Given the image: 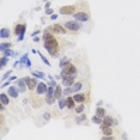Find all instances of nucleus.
Returning <instances> with one entry per match:
<instances>
[{
	"label": "nucleus",
	"mask_w": 140,
	"mask_h": 140,
	"mask_svg": "<svg viewBox=\"0 0 140 140\" xmlns=\"http://www.w3.org/2000/svg\"><path fill=\"white\" fill-rule=\"evenodd\" d=\"M62 95H64V91L61 90V86L58 85L56 87H55V92H54V96H55V98H56V99H60Z\"/></svg>",
	"instance_id": "17"
},
{
	"label": "nucleus",
	"mask_w": 140,
	"mask_h": 140,
	"mask_svg": "<svg viewBox=\"0 0 140 140\" xmlns=\"http://www.w3.org/2000/svg\"><path fill=\"white\" fill-rule=\"evenodd\" d=\"M81 87H83V83H80V81H78V83H74V84H73V90H74V92H78Z\"/></svg>",
	"instance_id": "23"
},
{
	"label": "nucleus",
	"mask_w": 140,
	"mask_h": 140,
	"mask_svg": "<svg viewBox=\"0 0 140 140\" xmlns=\"http://www.w3.org/2000/svg\"><path fill=\"white\" fill-rule=\"evenodd\" d=\"M102 132L104 135H111L113 134V129L110 128V127H104V128H102Z\"/></svg>",
	"instance_id": "24"
},
{
	"label": "nucleus",
	"mask_w": 140,
	"mask_h": 140,
	"mask_svg": "<svg viewBox=\"0 0 140 140\" xmlns=\"http://www.w3.org/2000/svg\"><path fill=\"white\" fill-rule=\"evenodd\" d=\"M10 35H11V31L10 29H7V28H3L0 30V37L1 38H9Z\"/></svg>",
	"instance_id": "15"
},
{
	"label": "nucleus",
	"mask_w": 140,
	"mask_h": 140,
	"mask_svg": "<svg viewBox=\"0 0 140 140\" xmlns=\"http://www.w3.org/2000/svg\"><path fill=\"white\" fill-rule=\"evenodd\" d=\"M31 74L34 75V77L38 78V79H44V78H46L44 73H43V72H41V71H34V72H31Z\"/></svg>",
	"instance_id": "19"
},
{
	"label": "nucleus",
	"mask_w": 140,
	"mask_h": 140,
	"mask_svg": "<svg viewBox=\"0 0 140 140\" xmlns=\"http://www.w3.org/2000/svg\"><path fill=\"white\" fill-rule=\"evenodd\" d=\"M46 13L47 15H53V10L52 9H46Z\"/></svg>",
	"instance_id": "38"
},
{
	"label": "nucleus",
	"mask_w": 140,
	"mask_h": 140,
	"mask_svg": "<svg viewBox=\"0 0 140 140\" xmlns=\"http://www.w3.org/2000/svg\"><path fill=\"white\" fill-rule=\"evenodd\" d=\"M38 32H40V30H37V31H34V32H32V36H36Z\"/></svg>",
	"instance_id": "42"
},
{
	"label": "nucleus",
	"mask_w": 140,
	"mask_h": 140,
	"mask_svg": "<svg viewBox=\"0 0 140 140\" xmlns=\"http://www.w3.org/2000/svg\"><path fill=\"white\" fill-rule=\"evenodd\" d=\"M65 107H67V102H66V99H59V108L60 109H64Z\"/></svg>",
	"instance_id": "31"
},
{
	"label": "nucleus",
	"mask_w": 140,
	"mask_h": 140,
	"mask_svg": "<svg viewBox=\"0 0 140 140\" xmlns=\"http://www.w3.org/2000/svg\"><path fill=\"white\" fill-rule=\"evenodd\" d=\"M25 81H27V85H28V89L29 90H35L36 87H37V80L35 79V78H30V77H25L24 78Z\"/></svg>",
	"instance_id": "7"
},
{
	"label": "nucleus",
	"mask_w": 140,
	"mask_h": 140,
	"mask_svg": "<svg viewBox=\"0 0 140 140\" xmlns=\"http://www.w3.org/2000/svg\"><path fill=\"white\" fill-rule=\"evenodd\" d=\"M37 53H38V55L41 56V59H42V61H43V62H44V64L47 65V66H50V62H49V60L47 59V58H46V56H44V55H43L42 53H40V52H37Z\"/></svg>",
	"instance_id": "28"
},
{
	"label": "nucleus",
	"mask_w": 140,
	"mask_h": 140,
	"mask_svg": "<svg viewBox=\"0 0 140 140\" xmlns=\"http://www.w3.org/2000/svg\"><path fill=\"white\" fill-rule=\"evenodd\" d=\"M24 64H25V66H27V67H31V61L29 60V58L24 61Z\"/></svg>",
	"instance_id": "37"
},
{
	"label": "nucleus",
	"mask_w": 140,
	"mask_h": 140,
	"mask_svg": "<svg viewBox=\"0 0 140 140\" xmlns=\"http://www.w3.org/2000/svg\"><path fill=\"white\" fill-rule=\"evenodd\" d=\"M96 115L97 116H99V117H104L105 116V109L104 108H101V107H98L96 109Z\"/></svg>",
	"instance_id": "20"
},
{
	"label": "nucleus",
	"mask_w": 140,
	"mask_h": 140,
	"mask_svg": "<svg viewBox=\"0 0 140 140\" xmlns=\"http://www.w3.org/2000/svg\"><path fill=\"white\" fill-rule=\"evenodd\" d=\"M72 92H74V90H73V87H70V86H66V89L64 90V95H66V96H68L70 93H72Z\"/></svg>",
	"instance_id": "29"
},
{
	"label": "nucleus",
	"mask_w": 140,
	"mask_h": 140,
	"mask_svg": "<svg viewBox=\"0 0 140 140\" xmlns=\"http://www.w3.org/2000/svg\"><path fill=\"white\" fill-rule=\"evenodd\" d=\"M56 18H58V15H55V13H53V15L50 16V19H52V21H55Z\"/></svg>",
	"instance_id": "39"
},
{
	"label": "nucleus",
	"mask_w": 140,
	"mask_h": 140,
	"mask_svg": "<svg viewBox=\"0 0 140 140\" xmlns=\"http://www.w3.org/2000/svg\"><path fill=\"white\" fill-rule=\"evenodd\" d=\"M54 92H55V87L50 85L48 89H47V92H46V93H47V97H53L54 96ZM54 97H55V96H54Z\"/></svg>",
	"instance_id": "21"
},
{
	"label": "nucleus",
	"mask_w": 140,
	"mask_h": 140,
	"mask_svg": "<svg viewBox=\"0 0 140 140\" xmlns=\"http://www.w3.org/2000/svg\"><path fill=\"white\" fill-rule=\"evenodd\" d=\"M46 30H47V31H52V32H54V34H60V35H65L66 31H67V29L65 27H62L61 24H54L52 27L47 28Z\"/></svg>",
	"instance_id": "3"
},
{
	"label": "nucleus",
	"mask_w": 140,
	"mask_h": 140,
	"mask_svg": "<svg viewBox=\"0 0 140 140\" xmlns=\"http://www.w3.org/2000/svg\"><path fill=\"white\" fill-rule=\"evenodd\" d=\"M0 102H1V104H4V105H9L10 98H9V96L6 93H1L0 95Z\"/></svg>",
	"instance_id": "16"
},
{
	"label": "nucleus",
	"mask_w": 140,
	"mask_h": 140,
	"mask_svg": "<svg viewBox=\"0 0 140 140\" xmlns=\"http://www.w3.org/2000/svg\"><path fill=\"white\" fill-rule=\"evenodd\" d=\"M47 85H46V83H38L37 84V87H36V91H37V95H43V93H46L47 92Z\"/></svg>",
	"instance_id": "11"
},
{
	"label": "nucleus",
	"mask_w": 140,
	"mask_h": 140,
	"mask_svg": "<svg viewBox=\"0 0 140 140\" xmlns=\"http://www.w3.org/2000/svg\"><path fill=\"white\" fill-rule=\"evenodd\" d=\"M9 84H10V80H9V81H6V83H4V84L1 85V89H3V87H6V86L9 85Z\"/></svg>",
	"instance_id": "40"
},
{
	"label": "nucleus",
	"mask_w": 140,
	"mask_h": 140,
	"mask_svg": "<svg viewBox=\"0 0 140 140\" xmlns=\"http://www.w3.org/2000/svg\"><path fill=\"white\" fill-rule=\"evenodd\" d=\"M114 123V120L111 116H104L103 117V122L101 123V128H104V127H110L111 124Z\"/></svg>",
	"instance_id": "10"
},
{
	"label": "nucleus",
	"mask_w": 140,
	"mask_h": 140,
	"mask_svg": "<svg viewBox=\"0 0 140 140\" xmlns=\"http://www.w3.org/2000/svg\"><path fill=\"white\" fill-rule=\"evenodd\" d=\"M3 53H4V55H6V56H16V55H17V53H16V52H13V50H11L10 48L5 49V50H4Z\"/></svg>",
	"instance_id": "22"
},
{
	"label": "nucleus",
	"mask_w": 140,
	"mask_h": 140,
	"mask_svg": "<svg viewBox=\"0 0 140 140\" xmlns=\"http://www.w3.org/2000/svg\"><path fill=\"white\" fill-rule=\"evenodd\" d=\"M11 73H12V70L7 71V72H6L5 74H4V77H3V80H5L6 78H9V77H10V74H11Z\"/></svg>",
	"instance_id": "34"
},
{
	"label": "nucleus",
	"mask_w": 140,
	"mask_h": 140,
	"mask_svg": "<svg viewBox=\"0 0 140 140\" xmlns=\"http://www.w3.org/2000/svg\"><path fill=\"white\" fill-rule=\"evenodd\" d=\"M84 104H83V103H80V105H78V107L75 108V113L77 114H81L83 113V111H84Z\"/></svg>",
	"instance_id": "30"
},
{
	"label": "nucleus",
	"mask_w": 140,
	"mask_h": 140,
	"mask_svg": "<svg viewBox=\"0 0 140 140\" xmlns=\"http://www.w3.org/2000/svg\"><path fill=\"white\" fill-rule=\"evenodd\" d=\"M75 10H77V6L75 5H67V6L60 7L59 12L61 15H74Z\"/></svg>",
	"instance_id": "5"
},
{
	"label": "nucleus",
	"mask_w": 140,
	"mask_h": 140,
	"mask_svg": "<svg viewBox=\"0 0 140 140\" xmlns=\"http://www.w3.org/2000/svg\"><path fill=\"white\" fill-rule=\"evenodd\" d=\"M85 120H86V115H81L80 117L77 120V122H78V123H80L81 121H85Z\"/></svg>",
	"instance_id": "35"
},
{
	"label": "nucleus",
	"mask_w": 140,
	"mask_h": 140,
	"mask_svg": "<svg viewBox=\"0 0 140 140\" xmlns=\"http://www.w3.org/2000/svg\"><path fill=\"white\" fill-rule=\"evenodd\" d=\"M25 30H27V25L24 23L17 24L16 28H15V34H16L17 36H21V35H24L25 34Z\"/></svg>",
	"instance_id": "8"
},
{
	"label": "nucleus",
	"mask_w": 140,
	"mask_h": 140,
	"mask_svg": "<svg viewBox=\"0 0 140 140\" xmlns=\"http://www.w3.org/2000/svg\"><path fill=\"white\" fill-rule=\"evenodd\" d=\"M67 62H68V58H67V56H64L62 59L60 60V67H61V68H64L65 66L67 65Z\"/></svg>",
	"instance_id": "26"
},
{
	"label": "nucleus",
	"mask_w": 140,
	"mask_h": 140,
	"mask_svg": "<svg viewBox=\"0 0 140 140\" xmlns=\"http://www.w3.org/2000/svg\"><path fill=\"white\" fill-rule=\"evenodd\" d=\"M11 46H12V44H11L10 42H7V43H1V44H0V50H1V52H4L5 49L10 48Z\"/></svg>",
	"instance_id": "27"
},
{
	"label": "nucleus",
	"mask_w": 140,
	"mask_h": 140,
	"mask_svg": "<svg viewBox=\"0 0 140 140\" xmlns=\"http://www.w3.org/2000/svg\"><path fill=\"white\" fill-rule=\"evenodd\" d=\"M91 121L93 122V123H96V124H101L103 122V120H102V117H99V116H93V117L91 118Z\"/></svg>",
	"instance_id": "25"
},
{
	"label": "nucleus",
	"mask_w": 140,
	"mask_h": 140,
	"mask_svg": "<svg viewBox=\"0 0 140 140\" xmlns=\"http://www.w3.org/2000/svg\"><path fill=\"white\" fill-rule=\"evenodd\" d=\"M17 84H18V89H19V91L21 92H24L25 90H27V81H25V79L24 78H22V79H18V81H17Z\"/></svg>",
	"instance_id": "13"
},
{
	"label": "nucleus",
	"mask_w": 140,
	"mask_h": 140,
	"mask_svg": "<svg viewBox=\"0 0 140 140\" xmlns=\"http://www.w3.org/2000/svg\"><path fill=\"white\" fill-rule=\"evenodd\" d=\"M23 40H24V35H21V36L18 37V41L21 42V41H23Z\"/></svg>",
	"instance_id": "41"
},
{
	"label": "nucleus",
	"mask_w": 140,
	"mask_h": 140,
	"mask_svg": "<svg viewBox=\"0 0 140 140\" xmlns=\"http://www.w3.org/2000/svg\"><path fill=\"white\" fill-rule=\"evenodd\" d=\"M49 6H50V3H49V1H47V4H46V9H47V7H49Z\"/></svg>",
	"instance_id": "44"
},
{
	"label": "nucleus",
	"mask_w": 140,
	"mask_h": 140,
	"mask_svg": "<svg viewBox=\"0 0 140 140\" xmlns=\"http://www.w3.org/2000/svg\"><path fill=\"white\" fill-rule=\"evenodd\" d=\"M74 78L75 77H65V78H62V85L64 86H71L74 84Z\"/></svg>",
	"instance_id": "12"
},
{
	"label": "nucleus",
	"mask_w": 140,
	"mask_h": 140,
	"mask_svg": "<svg viewBox=\"0 0 140 140\" xmlns=\"http://www.w3.org/2000/svg\"><path fill=\"white\" fill-rule=\"evenodd\" d=\"M40 41V38L38 37H34V42H38Z\"/></svg>",
	"instance_id": "43"
},
{
	"label": "nucleus",
	"mask_w": 140,
	"mask_h": 140,
	"mask_svg": "<svg viewBox=\"0 0 140 140\" xmlns=\"http://www.w3.org/2000/svg\"><path fill=\"white\" fill-rule=\"evenodd\" d=\"M55 97H46V102L48 103V104H54V102H55Z\"/></svg>",
	"instance_id": "33"
},
{
	"label": "nucleus",
	"mask_w": 140,
	"mask_h": 140,
	"mask_svg": "<svg viewBox=\"0 0 140 140\" xmlns=\"http://www.w3.org/2000/svg\"><path fill=\"white\" fill-rule=\"evenodd\" d=\"M65 28H66L68 31L75 32V31H78V30L80 29L81 25L75 21H68V22H66V23H65Z\"/></svg>",
	"instance_id": "4"
},
{
	"label": "nucleus",
	"mask_w": 140,
	"mask_h": 140,
	"mask_svg": "<svg viewBox=\"0 0 140 140\" xmlns=\"http://www.w3.org/2000/svg\"><path fill=\"white\" fill-rule=\"evenodd\" d=\"M73 17H74L75 21L78 22H87L90 19V15L86 13V12H75Z\"/></svg>",
	"instance_id": "6"
},
{
	"label": "nucleus",
	"mask_w": 140,
	"mask_h": 140,
	"mask_svg": "<svg viewBox=\"0 0 140 140\" xmlns=\"http://www.w3.org/2000/svg\"><path fill=\"white\" fill-rule=\"evenodd\" d=\"M43 118H44L46 121H49V118H50V114H49L48 111H47V113H46L44 115H43Z\"/></svg>",
	"instance_id": "36"
},
{
	"label": "nucleus",
	"mask_w": 140,
	"mask_h": 140,
	"mask_svg": "<svg viewBox=\"0 0 140 140\" xmlns=\"http://www.w3.org/2000/svg\"><path fill=\"white\" fill-rule=\"evenodd\" d=\"M75 77L77 75V68L73 64H71L70 61L67 62V65L65 66L62 71H61V78H65V77Z\"/></svg>",
	"instance_id": "2"
},
{
	"label": "nucleus",
	"mask_w": 140,
	"mask_h": 140,
	"mask_svg": "<svg viewBox=\"0 0 140 140\" xmlns=\"http://www.w3.org/2000/svg\"><path fill=\"white\" fill-rule=\"evenodd\" d=\"M7 61H9V59H7V56H6V55L1 58V61H0V62H1V68H4V67H5L6 64H7Z\"/></svg>",
	"instance_id": "32"
},
{
	"label": "nucleus",
	"mask_w": 140,
	"mask_h": 140,
	"mask_svg": "<svg viewBox=\"0 0 140 140\" xmlns=\"http://www.w3.org/2000/svg\"><path fill=\"white\" fill-rule=\"evenodd\" d=\"M19 92L21 91H19L18 87H16V86H10L7 93H9V96H11L12 98H17V97L19 96Z\"/></svg>",
	"instance_id": "9"
},
{
	"label": "nucleus",
	"mask_w": 140,
	"mask_h": 140,
	"mask_svg": "<svg viewBox=\"0 0 140 140\" xmlns=\"http://www.w3.org/2000/svg\"><path fill=\"white\" fill-rule=\"evenodd\" d=\"M73 98H74V101L77 103H84L86 99V97L84 93H74V96H73Z\"/></svg>",
	"instance_id": "14"
},
{
	"label": "nucleus",
	"mask_w": 140,
	"mask_h": 140,
	"mask_svg": "<svg viewBox=\"0 0 140 140\" xmlns=\"http://www.w3.org/2000/svg\"><path fill=\"white\" fill-rule=\"evenodd\" d=\"M43 41H44V48L48 50V53L52 55V56H56L60 50V46H59V41L54 37L53 35L49 31H44L43 34Z\"/></svg>",
	"instance_id": "1"
},
{
	"label": "nucleus",
	"mask_w": 140,
	"mask_h": 140,
	"mask_svg": "<svg viewBox=\"0 0 140 140\" xmlns=\"http://www.w3.org/2000/svg\"><path fill=\"white\" fill-rule=\"evenodd\" d=\"M66 102H67V108H70V109H73L75 107L74 104V98L73 97H67V99H66Z\"/></svg>",
	"instance_id": "18"
}]
</instances>
